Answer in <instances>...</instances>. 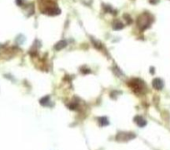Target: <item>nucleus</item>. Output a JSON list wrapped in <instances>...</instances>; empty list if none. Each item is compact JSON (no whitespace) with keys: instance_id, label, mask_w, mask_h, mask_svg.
Wrapping results in <instances>:
<instances>
[{"instance_id":"obj_7","label":"nucleus","mask_w":170,"mask_h":150,"mask_svg":"<svg viewBox=\"0 0 170 150\" xmlns=\"http://www.w3.org/2000/svg\"><path fill=\"white\" fill-rule=\"evenodd\" d=\"M124 23H122L120 20H115L114 22H113V28L114 29V30H121L124 28Z\"/></svg>"},{"instance_id":"obj_6","label":"nucleus","mask_w":170,"mask_h":150,"mask_svg":"<svg viewBox=\"0 0 170 150\" xmlns=\"http://www.w3.org/2000/svg\"><path fill=\"white\" fill-rule=\"evenodd\" d=\"M134 122L139 126V127H144L146 125V120L144 119L141 116H137L134 117Z\"/></svg>"},{"instance_id":"obj_1","label":"nucleus","mask_w":170,"mask_h":150,"mask_svg":"<svg viewBox=\"0 0 170 150\" xmlns=\"http://www.w3.org/2000/svg\"><path fill=\"white\" fill-rule=\"evenodd\" d=\"M40 11L43 14L58 15L60 13V9L54 0H39Z\"/></svg>"},{"instance_id":"obj_4","label":"nucleus","mask_w":170,"mask_h":150,"mask_svg":"<svg viewBox=\"0 0 170 150\" xmlns=\"http://www.w3.org/2000/svg\"><path fill=\"white\" fill-rule=\"evenodd\" d=\"M135 138V135L132 133H119L116 137V139L120 142H124V141H128Z\"/></svg>"},{"instance_id":"obj_5","label":"nucleus","mask_w":170,"mask_h":150,"mask_svg":"<svg viewBox=\"0 0 170 150\" xmlns=\"http://www.w3.org/2000/svg\"><path fill=\"white\" fill-rule=\"evenodd\" d=\"M153 87L156 89V90H161L164 87V82L161 79H154L153 81Z\"/></svg>"},{"instance_id":"obj_2","label":"nucleus","mask_w":170,"mask_h":150,"mask_svg":"<svg viewBox=\"0 0 170 150\" xmlns=\"http://www.w3.org/2000/svg\"><path fill=\"white\" fill-rule=\"evenodd\" d=\"M153 22V18L149 13H144L138 17L137 24L140 30H144L150 26Z\"/></svg>"},{"instance_id":"obj_10","label":"nucleus","mask_w":170,"mask_h":150,"mask_svg":"<svg viewBox=\"0 0 170 150\" xmlns=\"http://www.w3.org/2000/svg\"><path fill=\"white\" fill-rule=\"evenodd\" d=\"M158 1H159V0H150V3H153V4H156Z\"/></svg>"},{"instance_id":"obj_8","label":"nucleus","mask_w":170,"mask_h":150,"mask_svg":"<svg viewBox=\"0 0 170 150\" xmlns=\"http://www.w3.org/2000/svg\"><path fill=\"white\" fill-rule=\"evenodd\" d=\"M67 45V42H66L65 40H60L59 43L56 44L55 47V50H62L63 48H64V47Z\"/></svg>"},{"instance_id":"obj_3","label":"nucleus","mask_w":170,"mask_h":150,"mask_svg":"<svg viewBox=\"0 0 170 150\" xmlns=\"http://www.w3.org/2000/svg\"><path fill=\"white\" fill-rule=\"evenodd\" d=\"M129 87H131V89H133L135 93L141 94L143 93L146 88V85L144 84V82L142 80L139 79H134V80H130L129 83Z\"/></svg>"},{"instance_id":"obj_9","label":"nucleus","mask_w":170,"mask_h":150,"mask_svg":"<svg viewBox=\"0 0 170 150\" xmlns=\"http://www.w3.org/2000/svg\"><path fill=\"white\" fill-rule=\"evenodd\" d=\"M98 123L101 126H106L108 124V121L106 117H100L98 118Z\"/></svg>"}]
</instances>
